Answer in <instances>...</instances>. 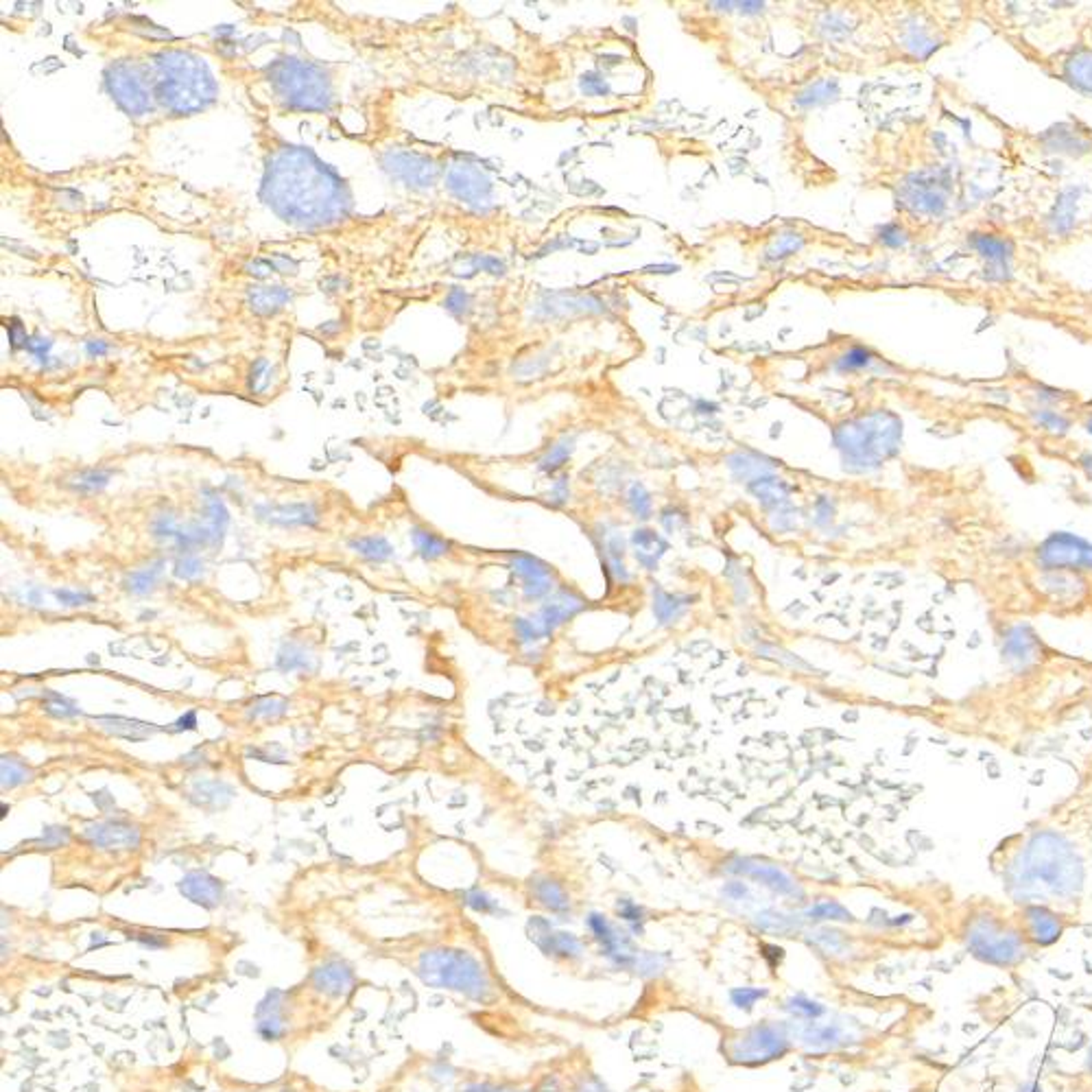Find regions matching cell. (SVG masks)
Masks as SVG:
<instances>
[{
  "label": "cell",
  "mask_w": 1092,
  "mask_h": 1092,
  "mask_svg": "<svg viewBox=\"0 0 1092 1092\" xmlns=\"http://www.w3.org/2000/svg\"><path fill=\"white\" fill-rule=\"evenodd\" d=\"M262 83L269 87L271 101L291 112H321L335 101L330 66H319L306 59L284 57L269 63Z\"/></svg>",
  "instance_id": "3"
},
{
  "label": "cell",
  "mask_w": 1092,
  "mask_h": 1092,
  "mask_svg": "<svg viewBox=\"0 0 1092 1092\" xmlns=\"http://www.w3.org/2000/svg\"><path fill=\"white\" fill-rule=\"evenodd\" d=\"M516 630H518L520 638H523L524 643H533V640H537L540 634H542V630H540L537 625L529 623V621H524V618H518V621H516Z\"/></svg>",
  "instance_id": "21"
},
{
  "label": "cell",
  "mask_w": 1092,
  "mask_h": 1092,
  "mask_svg": "<svg viewBox=\"0 0 1092 1092\" xmlns=\"http://www.w3.org/2000/svg\"><path fill=\"white\" fill-rule=\"evenodd\" d=\"M634 544H636V557L644 566H655L658 557L662 555L664 542L655 536L654 531H636L634 533Z\"/></svg>",
  "instance_id": "11"
},
{
  "label": "cell",
  "mask_w": 1092,
  "mask_h": 1092,
  "mask_svg": "<svg viewBox=\"0 0 1092 1092\" xmlns=\"http://www.w3.org/2000/svg\"><path fill=\"white\" fill-rule=\"evenodd\" d=\"M175 732H184V730H197V712L188 710L186 715H181L177 721H175Z\"/></svg>",
  "instance_id": "22"
},
{
  "label": "cell",
  "mask_w": 1092,
  "mask_h": 1092,
  "mask_svg": "<svg viewBox=\"0 0 1092 1092\" xmlns=\"http://www.w3.org/2000/svg\"><path fill=\"white\" fill-rule=\"evenodd\" d=\"M269 523L274 524H284V527H293V524H306V527H312V524H317V509L312 505H306V503H298V505H282V507H269Z\"/></svg>",
  "instance_id": "8"
},
{
  "label": "cell",
  "mask_w": 1092,
  "mask_h": 1092,
  "mask_svg": "<svg viewBox=\"0 0 1092 1092\" xmlns=\"http://www.w3.org/2000/svg\"><path fill=\"white\" fill-rule=\"evenodd\" d=\"M46 697H49V701L44 704V708H46V712H49V715H53V717L66 719V717H77V715H82V710H79V708H77V705L73 704L70 699L62 697V695L46 693Z\"/></svg>",
  "instance_id": "16"
},
{
  "label": "cell",
  "mask_w": 1092,
  "mask_h": 1092,
  "mask_svg": "<svg viewBox=\"0 0 1092 1092\" xmlns=\"http://www.w3.org/2000/svg\"><path fill=\"white\" fill-rule=\"evenodd\" d=\"M349 549L356 551L359 555L368 557V560H376V562H385V560H389V557L393 555L391 544H389L382 536L356 537V540L349 542Z\"/></svg>",
  "instance_id": "9"
},
{
  "label": "cell",
  "mask_w": 1092,
  "mask_h": 1092,
  "mask_svg": "<svg viewBox=\"0 0 1092 1092\" xmlns=\"http://www.w3.org/2000/svg\"><path fill=\"white\" fill-rule=\"evenodd\" d=\"M164 562H156L151 566H144L140 570H134L125 579V588L131 594H149L156 588V581L162 573Z\"/></svg>",
  "instance_id": "12"
},
{
  "label": "cell",
  "mask_w": 1092,
  "mask_h": 1092,
  "mask_svg": "<svg viewBox=\"0 0 1092 1092\" xmlns=\"http://www.w3.org/2000/svg\"><path fill=\"white\" fill-rule=\"evenodd\" d=\"M94 721L99 724L101 730L110 732L114 737L125 738V741H144V738L153 737L156 732H160L162 728H157L153 724H144V721H138V719H127V717H94Z\"/></svg>",
  "instance_id": "7"
},
{
  "label": "cell",
  "mask_w": 1092,
  "mask_h": 1092,
  "mask_svg": "<svg viewBox=\"0 0 1092 1092\" xmlns=\"http://www.w3.org/2000/svg\"><path fill=\"white\" fill-rule=\"evenodd\" d=\"M86 837L103 848H131L140 841L138 828L127 822H105V824L87 826Z\"/></svg>",
  "instance_id": "5"
},
{
  "label": "cell",
  "mask_w": 1092,
  "mask_h": 1092,
  "mask_svg": "<svg viewBox=\"0 0 1092 1092\" xmlns=\"http://www.w3.org/2000/svg\"><path fill=\"white\" fill-rule=\"evenodd\" d=\"M114 99L131 119L164 114L181 119L204 112L217 87L206 63L180 49L157 50L138 62L116 63L107 70Z\"/></svg>",
  "instance_id": "1"
},
{
  "label": "cell",
  "mask_w": 1092,
  "mask_h": 1092,
  "mask_svg": "<svg viewBox=\"0 0 1092 1092\" xmlns=\"http://www.w3.org/2000/svg\"><path fill=\"white\" fill-rule=\"evenodd\" d=\"M687 606V603H680L677 597H668V594H660L658 601H655V612H658V616L662 621H671L682 612V607Z\"/></svg>",
  "instance_id": "18"
},
{
  "label": "cell",
  "mask_w": 1092,
  "mask_h": 1092,
  "mask_svg": "<svg viewBox=\"0 0 1092 1092\" xmlns=\"http://www.w3.org/2000/svg\"><path fill=\"white\" fill-rule=\"evenodd\" d=\"M411 537L413 544H415V549L419 551V555L424 557V560H437V557H442L448 553V542L442 540L439 536H435V533H431V531L413 527Z\"/></svg>",
  "instance_id": "10"
},
{
  "label": "cell",
  "mask_w": 1092,
  "mask_h": 1092,
  "mask_svg": "<svg viewBox=\"0 0 1092 1092\" xmlns=\"http://www.w3.org/2000/svg\"><path fill=\"white\" fill-rule=\"evenodd\" d=\"M201 573H204V562H201L194 553H184V555L175 562V574H177L180 579H194V577H199Z\"/></svg>",
  "instance_id": "17"
},
{
  "label": "cell",
  "mask_w": 1092,
  "mask_h": 1092,
  "mask_svg": "<svg viewBox=\"0 0 1092 1092\" xmlns=\"http://www.w3.org/2000/svg\"><path fill=\"white\" fill-rule=\"evenodd\" d=\"M581 610V601L573 599L568 601V597L564 599L555 601V603H551V606L544 607L542 612V630L544 631H553L557 625H562L568 616H573L574 612Z\"/></svg>",
  "instance_id": "13"
},
{
  "label": "cell",
  "mask_w": 1092,
  "mask_h": 1092,
  "mask_svg": "<svg viewBox=\"0 0 1092 1092\" xmlns=\"http://www.w3.org/2000/svg\"><path fill=\"white\" fill-rule=\"evenodd\" d=\"M1029 59L1057 82L1092 96V16L1075 33L1073 42L1062 44L1048 53L1031 55Z\"/></svg>",
  "instance_id": "4"
},
{
  "label": "cell",
  "mask_w": 1092,
  "mask_h": 1092,
  "mask_svg": "<svg viewBox=\"0 0 1092 1092\" xmlns=\"http://www.w3.org/2000/svg\"><path fill=\"white\" fill-rule=\"evenodd\" d=\"M284 710H287V704H284V701H275V699H265V701H262V704H256V705H254V710H251V715H254V717H258V715H262V712H265V715H271V717H275V715H282V712H284Z\"/></svg>",
  "instance_id": "20"
},
{
  "label": "cell",
  "mask_w": 1092,
  "mask_h": 1092,
  "mask_svg": "<svg viewBox=\"0 0 1092 1092\" xmlns=\"http://www.w3.org/2000/svg\"><path fill=\"white\" fill-rule=\"evenodd\" d=\"M0 769H2V789H13L31 780V769L13 756H2Z\"/></svg>",
  "instance_id": "14"
},
{
  "label": "cell",
  "mask_w": 1092,
  "mask_h": 1092,
  "mask_svg": "<svg viewBox=\"0 0 1092 1092\" xmlns=\"http://www.w3.org/2000/svg\"><path fill=\"white\" fill-rule=\"evenodd\" d=\"M57 601L66 607H79V606H87V603H94V597L87 593H77V590H55Z\"/></svg>",
  "instance_id": "19"
},
{
  "label": "cell",
  "mask_w": 1092,
  "mask_h": 1092,
  "mask_svg": "<svg viewBox=\"0 0 1092 1092\" xmlns=\"http://www.w3.org/2000/svg\"><path fill=\"white\" fill-rule=\"evenodd\" d=\"M107 480H110V475H107V472H101V470H83V472H79V475H75L70 479V487L79 494H94L101 492V490L107 485Z\"/></svg>",
  "instance_id": "15"
},
{
  "label": "cell",
  "mask_w": 1092,
  "mask_h": 1092,
  "mask_svg": "<svg viewBox=\"0 0 1092 1092\" xmlns=\"http://www.w3.org/2000/svg\"><path fill=\"white\" fill-rule=\"evenodd\" d=\"M262 197L274 213L306 230L330 227L348 217L349 197L339 181L306 147L271 143L265 149Z\"/></svg>",
  "instance_id": "2"
},
{
  "label": "cell",
  "mask_w": 1092,
  "mask_h": 1092,
  "mask_svg": "<svg viewBox=\"0 0 1092 1092\" xmlns=\"http://www.w3.org/2000/svg\"><path fill=\"white\" fill-rule=\"evenodd\" d=\"M513 570L524 579V593L527 597H542L551 590V570L542 562H537L536 557L518 555L513 560Z\"/></svg>",
  "instance_id": "6"
}]
</instances>
